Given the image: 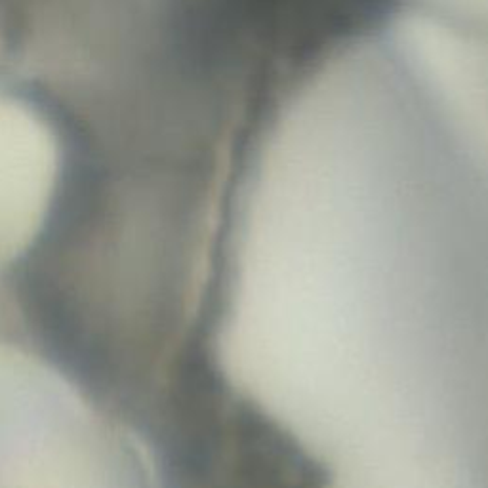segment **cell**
<instances>
[{
  "instance_id": "6da1fadb",
  "label": "cell",
  "mask_w": 488,
  "mask_h": 488,
  "mask_svg": "<svg viewBox=\"0 0 488 488\" xmlns=\"http://www.w3.org/2000/svg\"><path fill=\"white\" fill-rule=\"evenodd\" d=\"M0 488H158L132 431L65 376L0 344Z\"/></svg>"
}]
</instances>
